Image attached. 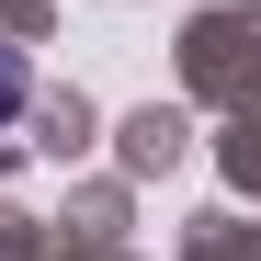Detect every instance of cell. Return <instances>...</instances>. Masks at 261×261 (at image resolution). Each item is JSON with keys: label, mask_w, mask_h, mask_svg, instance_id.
<instances>
[{"label": "cell", "mask_w": 261, "mask_h": 261, "mask_svg": "<svg viewBox=\"0 0 261 261\" xmlns=\"http://www.w3.org/2000/svg\"><path fill=\"white\" fill-rule=\"evenodd\" d=\"M23 91H34V68H23V46H0V125L23 114Z\"/></svg>", "instance_id": "6da1fadb"}]
</instances>
